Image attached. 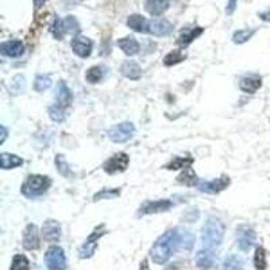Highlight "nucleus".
I'll return each mask as SVG.
<instances>
[{
	"label": "nucleus",
	"instance_id": "f257e3e1",
	"mask_svg": "<svg viewBox=\"0 0 270 270\" xmlns=\"http://www.w3.org/2000/svg\"><path fill=\"white\" fill-rule=\"evenodd\" d=\"M178 243H180V235L177 232V230H169L155 241L150 250V257L157 265L166 264L173 255Z\"/></svg>",
	"mask_w": 270,
	"mask_h": 270
},
{
	"label": "nucleus",
	"instance_id": "f03ea898",
	"mask_svg": "<svg viewBox=\"0 0 270 270\" xmlns=\"http://www.w3.org/2000/svg\"><path fill=\"white\" fill-rule=\"evenodd\" d=\"M203 246L211 250L217 247L223 241V226L217 219H208L201 229Z\"/></svg>",
	"mask_w": 270,
	"mask_h": 270
},
{
	"label": "nucleus",
	"instance_id": "7ed1b4c3",
	"mask_svg": "<svg viewBox=\"0 0 270 270\" xmlns=\"http://www.w3.org/2000/svg\"><path fill=\"white\" fill-rule=\"evenodd\" d=\"M50 185H52V180L47 176L31 174L26 178L20 191L26 197H37L45 193L50 188Z\"/></svg>",
	"mask_w": 270,
	"mask_h": 270
},
{
	"label": "nucleus",
	"instance_id": "20e7f679",
	"mask_svg": "<svg viewBox=\"0 0 270 270\" xmlns=\"http://www.w3.org/2000/svg\"><path fill=\"white\" fill-rule=\"evenodd\" d=\"M107 234V230L106 226L104 224H100L99 227H96L94 230V232L89 235L88 239L85 241V243L80 247V258L85 259V258H91L92 255L96 251V249H97V241H99L100 238L103 236V235Z\"/></svg>",
	"mask_w": 270,
	"mask_h": 270
},
{
	"label": "nucleus",
	"instance_id": "39448f33",
	"mask_svg": "<svg viewBox=\"0 0 270 270\" xmlns=\"http://www.w3.org/2000/svg\"><path fill=\"white\" fill-rule=\"evenodd\" d=\"M45 262L49 270H65L66 269V257H65L64 250L58 246L49 247L45 254Z\"/></svg>",
	"mask_w": 270,
	"mask_h": 270
},
{
	"label": "nucleus",
	"instance_id": "423d86ee",
	"mask_svg": "<svg viewBox=\"0 0 270 270\" xmlns=\"http://www.w3.org/2000/svg\"><path fill=\"white\" fill-rule=\"evenodd\" d=\"M108 138L115 143H123L127 142L129 139L133 138V135L135 134L134 124L130 122H124V123L115 124L114 127L108 130Z\"/></svg>",
	"mask_w": 270,
	"mask_h": 270
},
{
	"label": "nucleus",
	"instance_id": "0eeeda50",
	"mask_svg": "<svg viewBox=\"0 0 270 270\" xmlns=\"http://www.w3.org/2000/svg\"><path fill=\"white\" fill-rule=\"evenodd\" d=\"M130 158L126 153H116L112 155L111 158L107 159L104 165H103V169L108 174H115V173H120L124 172L129 166Z\"/></svg>",
	"mask_w": 270,
	"mask_h": 270
},
{
	"label": "nucleus",
	"instance_id": "6e6552de",
	"mask_svg": "<svg viewBox=\"0 0 270 270\" xmlns=\"http://www.w3.org/2000/svg\"><path fill=\"white\" fill-rule=\"evenodd\" d=\"M255 241H257V235L254 232V230L245 227V226L236 230V242L242 251H249L254 246Z\"/></svg>",
	"mask_w": 270,
	"mask_h": 270
},
{
	"label": "nucleus",
	"instance_id": "1a4fd4ad",
	"mask_svg": "<svg viewBox=\"0 0 270 270\" xmlns=\"http://www.w3.org/2000/svg\"><path fill=\"white\" fill-rule=\"evenodd\" d=\"M173 207V201L168 199L164 200H155V201H146L143 203V206L139 208L138 216H143V215H150V213H158V212H165L171 210Z\"/></svg>",
	"mask_w": 270,
	"mask_h": 270
},
{
	"label": "nucleus",
	"instance_id": "9d476101",
	"mask_svg": "<svg viewBox=\"0 0 270 270\" xmlns=\"http://www.w3.org/2000/svg\"><path fill=\"white\" fill-rule=\"evenodd\" d=\"M230 185V178L227 176H222L220 178H215L212 181H200L197 184V188L201 192L206 193H219L223 189H226Z\"/></svg>",
	"mask_w": 270,
	"mask_h": 270
},
{
	"label": "nucleus",
	"instance_id": "9b49d317",
	"mask_svg": "<svg viewBox=\"0 0 270 270\" xmlns=\"http://www.w3.org/2000/svg\"><path fill=\"white\" fill-rule=\"evenodd\" d=\"M92 46L94 43L92 41L87 38V37L76 36L72 39V49H73V53L81 57V58H87L92 53Z\"/></svg>",
	"mask_w": 270,
	"mask_h": 270
},
{
	"label": "nucleus",
	"instance_id": "f8f14e48",
	"mask_svg": "<svg viewBox=\"0 0 270 270\" xmlns=\"http://www.w3.org/2000/svg\"><path fill=\"white\" fill-rule=\"evenodd\" d=\"M42 235H43V239L50 243L58 242L61 238V224L57 220L49 219L42 226Z\"/></svg>",
	"mask_w": 270,
	"mask_h": 270
},
{
	"label": "nucleus",
	"instance_id": "ddd939ff",
	"mask_svg": "<svg viewBox=\"0 0 270 270\" xmlns=\"http://www.w3.org/2000/svg\"><path fill=\"white\" fill-rule=\"evenodd\" d=\"M23 247L26 250H37L39 247V232L36 224H29L24 229Z\"/></svg>",
	"mask_w": 270,
	"mask_h": 270
},
{
	"label": "nucleus",
	"instance_id": "4468645a",
	"mask_svg": "<svg viewBox=\"0 0 270 270\" xmlns=\"http://www.w3.org/2000/svg\"><path fill=\"white\" fill-rule=\"evenodd\" d=\"M172 31H173V24L171 22H168L166 19H153V20H149V33H152L153 36H169Z\"/></svg>",
	"mask_w": 270,
	"mask_h": 270
},
{
	"label": "nucleus",
	"instance_id": "2eb2a0df",
	"mask_svg": "<svg viewBox=\"0 0 270 270\" xmlns=\"http://www.w3.org/2000/svg\"><path fill=\"white\" fill-rule=\"evenodd\" d=\"M0 53L10 58H17L23 56L24 45L20 41H7L0 45Z\"/></svg>",
	"mask_w": 270,
	"mask_h": 270
},
{
	"label": "nucleus",
	"instance_id": "dca6fc26",
	"mask_svg": "<svg viewBox=\"0 0 270 270\" xmlns=\"http://www.w3.org/2000/svg\"><path fill=\"white\" fill-rule=\"evenodd\" d=\"M261 87H262V80L257 75H249V76L242 77L239 81V88L246 94H255Z\"/></svg>",
	"mask_w": 270,
	"mask_h": 270
},
{
	"label": "nucleus",
	"instance_id": "f3484780",
	"mask_svg": "<svg viewBox=\"0 0 270 270\" xmlns=\"http://www.w3.org/2000/svg\"><path fill=\"white\" fill-rule=\"evenodd\" d=\"M215 254L211 251V250H201L196 254V265H197V268L201 270H210L211 268H213V265H215Z\"/></svg>",
	"mask_w": 270,
	"mask_h": 270
},
{
	"label": "nucleus",
	"instance_id": "a211bd4d",
	"mask_svg": "<svg viewBox=\"0 0 270 270\" xmlns=\"http://www.w3.org/2000/svg\"><path fill=\"white\" fill-rule=\"evenodd\" d=\"M200 34H203V27H189V29H184L181 31V34L177 39V43L184 49L191 43V42L196 39Z\"/></svg>",
	"mask_w": 270,
	"mask_h": 270
},
{
	"label": "nucleus",
	"instance_id": "6ab92c4d",
	"mask_svg": "<svg viewBox=\"0 0 270 270\" xmlns=\"http://www.w3.org/2000/svg\"><path fill=\"white\" fill-rule=\"evenodd\" d=\"M169 8V0H146L145 10L153 17H158Z\"/></svg>",
	"mask_w": 270,
	"mask_h": 270
},
{
	"label": "nucleus",
	"instance_id": "aec40b11",
	"mask_svg": "<svg viewBox=\"0 0 270 270\" xmlns=\"http://www.w3.org/2000/svg\"><path fill=\"white\" fill-rule=\"evenodd\" d=\"M120 72L124 77H127L130 80H139L142 76V69L139 65L134 61H126L120 68Z\"/></svg>",
	"mask_w": 270,
	"mask_h": 270
},
{
	"label": "nucleus",
	"instance_id": "412c9836",
	"mask_svg": "<svg viewBox=\"0 0 270 270\" xmlns=\"http://www.w3.org/2000/svg\"><path fill=\"white\" fill-rule=\"evenodd\" d=\"M127 26L136 33H149V20L138 14L130 15L127 19Z\"/></svg>",
	"mask_w": 270,
	"mask_h": 270
},
{
	"label": "nucleus",
	"instance_id": "4be33fe9",
	"mask_svg": "<svg viewBox=\"0 0 270 270\" xmlns=\"http://www.w3.org/2000/svg\"><path fill=\"white\" fill-rule=\"evenodd\" d=\"M117 46L120 47L123 50V53L127 56H135L139 52V43L134 37H124L122 39H119Z\"/></svg>",
	"mask_w": 270,
	"mask_h": 270
},
{
	"label": "nucleus",
	"instance_id": "5701e85b",
	"mask_svg": "<svg viewBox=\"0 0 270 270\" xmlns=\"http://www.w3.org/2000/svg\"><path fill=\"white\" fill-rule=\"evenodd\" d=\"M57 101L61 107H68L72 103V92L66 82L59 81L57 88Z\"/></svg>",
	"mask_w": 270,
	"mask_h": 270
},
{
	"label": "nucleus",
	"instance_id": "b1692460",
	"mask_svg": "<svg viewBox=\"0 0 270 270\" xmlns=\"http://www.w3.org/2000/svg\"><path fill=\"white\" fill-rule=\"evenodd\" d=\"M0 159H1V168L3 169H14V168L23 164V159L18 155H15V154L1 153Z\"/></svg>",
	"mask_w": 270,
	"mask_h": 270
},
{
	"label": "nucleus",
	"instance_id": "393cba45",
	"mask_svg": "<svg viewBox=\"0 0 270 270\" xmlns=\"http://www.w3.org/2000/svg\"><path fill=\"white\" fill-rule=\"evenodd\" d=\"M26 89V80L22 75H17L12 77L11 84H10V91L12 95H20L23 94Z\"/></svg>",
	"mask_w": 270,
	"mask_h": 270
},
{
	"label": "nucleus",
	"instance_id": "a878e982",
	"mask_svg": "<svg viewBox=\"0 0 270 270\" xmlns=\"http://www.w3.org/2000/svg\"><path fill=\"white\" fill-rule=\"evenodd\" d=\"M245 261L239 255H230L224 261V269L227 270H243Z\"/></svg>",
	"mask_w": 270,
	"mask_h": 270
},
{
	"label": "nucleus",
	"instance_id": "bb28decb",
	"mask_svg": "<svg viewBox=\"0 0 270 270\" xmlns=\"http://www.w3.org/2000/svg\"><path fill=\"white\" fill-rule=\"evenodd\" d=\"M193 162L192 158H185V157H176L172 161L171 164L168 165L166 168L171 171H176V169H188L191 168V165Z\"/></svg>",
	"mask_w": 270,
	"mask_h": 270
},
{
	"label": "nucleus",
	"instance_id": "cd10ccee",
	"mask_svg": "<svg viewBox=\"0 0 270 270\" xmlns=\"http://www.w3.org/2000/svg\"><path fill=\"white\" fill-rule=\"evenodd\" d=\"M182 59H185V54L182 53L180 49H176V50H173V52L165 56L164 64L166 66H172V65H176L178 62H181Z\"/></svg>",
	"mask_w": 270,
	"mask_h": 270
},
{
	"label": "nucleus",
	"instance_id": "c85d7f7f",
	"mask_svg": "<svg viewBox=\"0 0 270 270\" xmlns=\"http://www.w3.org/2000/svg\"><path fill=\"white\" fill-rule=\"evenodd\" d=\"M254 265L257 270H266V251L264 247H258L255 250V255H254Z\"/></svg>",
	"mask_w": 270,
	"mask_h": 270
},
{
	"label": "nucleus",
	"instance_id": "c756f323",
	"mask_svg": "<svg viewBox=\"0 0 270 270\" xmlns=\"http://www.w3.org/2000/svg\"><path fill=\"white\" fill-rule=\"evenodd\" d=\"M103 78V71L100 66H92L89 68L87 73H85V80L89 82V84H96L99 82L100 80Z\"/></svg>",
	"mask_w": 270,
	"mask_h": 270
},
{
	"label": "nucleus",
	"instance_id": "7c9ffc66",
	"mask_svg": "<svg viewBox=\"0 0 270 270\" xmlns=\"http://www.w3.org/2000/svg\"><path fill=\"white\" fill-rule=\"evenodd\" d=\"M254 34H255V30L254 29L239 30V31L234 33V36H232V41H234L235 43H245V42L249 41Z\"/></svg>",
	"mask_w": 270,
	"mask_h": 270
},
{
	"label": "nucleus",
	"instance_id": "2f4dec72",
	"mask_svg": "<svg viewBox=\"0 0 270 270\" xmlns=\"http://www.w3.org/2000/svg\"><path fill=\"white\" fill-rule=\"evenodd\" d=\"M50 31H52V34H53L56 39H62V37H64L65 34V27L64 22H62L58 17H54Z\"/></svg>",
	"mask_w": 270,
	"mask_h": 270
},
{
	"label": "nucleus",
	"instance_id": "473e14b6",
	"mask_svg": "<svg viewBox=\"0 0 270 270\" xmlns=\"http://www.w3.org/2000/svg\"><path fill=\"white\" fill-rule=\"evenodd\" d=\"M49 116L54 122H64L65 119V111L64 107H61L59 104H54V106L49 107Z\"/></svg>",
	"mask_w": 270,
	"mask_h": 270
},
{
	"label": "nucleus",
	"instance_id": "72a5a7b5",
	"mask_svg": "<svg viewBox=\"0 0 270 270\" xmlns=\"http://www.w3.org/2000/svg\"><path fill=\"white\" fill-rule=\"evenodd\" d=\"M50 85H52V78L49 76L39 75V76L36 77L34 88H36L37 92H43V91H46L47 88H50Z\"/></svg>",
	"mask_w": 270,
	"mask_h": 270
},
{
	"label": "nucleus",
	"instance_id": "f704fd0d",
	"mask_svg": "<svg viewBox=\"0 0 270 270\" xmlns=\"http://www.w3.org/2000/svg\"><path fill=\"white\" fill-rule=\"evenodd\" d=\"M11 270H29V259L22 254H17L12 259Z\"/></svg>",
	"mask_w": 270,
	"mask_h": 270
},
{
	"label": "nucleus",
	"instance_id": "c9c22d12",
	"mask_svg": "<svg viewBox=\"0 0 270 270\" xmlns=\"http://www.w3.org/2000/svg\"><path fill=\"white\" fill-rule=\"evenodd\" d=\"M64 27L65 33H71V34H77L80 31V24L77 22V19L75 17H66L64 20Z\"/></svg>",
	"mask_w": 270,
	"mask_h": 270
},
{
	"label": "nucleus",
	"instance_id": "e433bc0d",
	"mask_svg": "<svg viewBox=\"0 0 270 270\" xmlns=\"http://www.w3.org/2000/svg\"><path fill=\"white\" fill-rule=\"evenodd\" d=\"M56 165H57V171L61 176H71V168H69V165L66 162V159H65L64 155H61L58 154L57 155V158H56Z\"/></svg>",
	"mask_w": 270,
	"mask_h": 270
},
{
	"label": "nucleus",
	"instance_id": "4c0bfd02",
	"mask_svg": "<svg viewBox=\"0 0 270 270\" xmlns=\"http://www.w3.org/2000/svg\"><path fill=\"white\" fill-rule=\"evenodd\" d=\"M178 181L184 182L185 185H197V184H199L196 174H194L193 172L191 171L189 168L182 173L181 176L178 177Z\"/></svg>",
	"mask_w": 270,
	"mask_h": 270
},
{
	"label": "nucleus",
	"instance_id": "58836bf2",
	"mask_svg": "<svg viewBox=\"0 0 270 270\" xmlns=\"http://www.w3.org/2000/svg\"><path fill=\"white\" fill-rule=\"evenodd\" d=\"M120 194V191L119 189H101L99 193H96L94 196L95 201L101 199H112V197H116Z\"/></svg>",
	"mask_w": 270,
	"mask_h": 270
},
{
	"label": "nucleus",
	"instance_id": "ea45409f",
	"mask_svg": "<svg viewBox=\"0 0 270 270\" xmlns=\"http://www.w3.org/2000/svg\"><path fill=\"white\" fill-rule=\"evenodd\" d=\"M180 243H181V246L184 249H191L194 243L193 235L191 234L189 231H184L181 236H180Z\"/></svg>",
	"mask_w": 270,
	"mask_h": 270
},
{
	"label": "nucleus",
	"instance_id": "a19ab883",
	"mask_svg": "<svg viewBox=\"0 0 270 270\" xmlns=\"http://www.w3.org/2000/svg\"><path fill=\"white\" fill-rule=\"evenodd\" d=\"M259 18L265 20V22H270V10L269 11H264L259 14Z\"/></svg>",
	"mask_w": 270,
	"mask_h": 270
},
{
	"label": "nucleus",
	"instance_id": "79ce46f5",
	"mask_svg": "<svg viewBox=\"0 0 270 270\" xmlns=\"http://www.w3.org/2000/svg\"><path fill=\"white\" fill-rule=\"evenodd\" d=\"M0 130H1V138H0V143H3V142L6 141V138H7V130L4 126H1Z\"/></svg>",
	"mask_w": 270,
	"mask_h": 270
},
{
	"label": "nucleus",
	"instance_id": "37998d69",
	"mask_svg": "<svg viewBox=\"0 0 270 270\" xmlns=\"http://www.w3.org/2000/svg\"><path fill=\"white\" fill-rule=\"evenodd\" d=\"M235 3H236V0H230L229 3V8H227V14H232L235 8Z\"/></svg>",
	"mask_w": 270,
	"mask_h": 270
},
{
	"label": "nucleus",
	"instance_id": "c03bdc74",
	"mask_svg": "<svg viewBox=\"0 0 270 270\" xmlns=\"http://www.w3.org/2000/svg\"><path fill=\"white\" fill-rule=\"evenodd\" d=\"M139 270H149V266H147V261H143L141 265V269Z\"/></svg>",
	"mask_w": 270,
	"mask_h": 270
}]
</instances>
